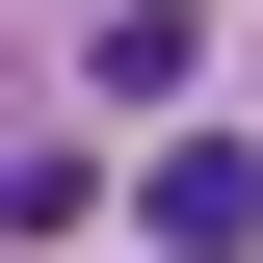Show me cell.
<instances>
[{
  "mask_svg": "<svg viewBox=\"0 0 263 263\" xmlns=\"http://www.w3.org/2000/svg\"><path fill=\"white\" fill-rule=\"evenodd\" d=\"M132 237H158V263H237V237H263V158H237L211 105L158 132V158H132Z\"/></svg>",
  "mask_w": 263,
  "mask_h": 263,
  "instance_id": "1",
  "label": "cell"
},
{
  "mask_svg": "<svg viewBox=\"0 0 263 263\" xmlns=\"http://www.w3.org/2000/svg\"><path fill=\"white\" fill-rule=\"evenodd\" d=\"M79 79H105V105H184L211 53H184V0H79Z\"/></svg>",
  "mask_w": 263,
  "mask_h": 263,
  "instance_id": "2",
  "label": "cell"
}]
</instances>
